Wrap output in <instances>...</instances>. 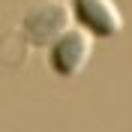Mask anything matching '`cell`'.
Masks as SVG:
<instances>
[{"label": "cell", "instance_id": "3957f363", "mask_svg": "<svg viewBox=\"0 0 132 132\" xmlns=\"http://www.w3.org/2000/svg\"><path fill=\"white\" fill-rule=\"evenodd\" d=\"M69 15L93 39H114L123 33V15L114 0H69Z\"/></svg>", "mask_w": 132, "mask_h": 132}, {"label": "cell", "instance_id": "6da1fadb", "mask_svg": "<svg viewBox=\"0 0 132 132\" xmlns=\"http://www.w3.org/2000/svg\"><path fill=\"white\" fill-rule=\"evenodd\" d=\"M93 54V36L84 33L81 27L72 30L66 27L57 39L48 45V69L57 75L60 81H72L87 69Z\"/></svg>", "mask_w": 132, "mask_h": 132}, {"label": "cell", "instance_id": "7a4b0ae2", "mask_svg": "<svg viewBox=\"0 0 132 132\" xmlns=\"http://www.w3.org/2000/svg\"><path fill=\"white\" fill-rule=\"evenodd\" d=\"M72 15H69V3L63 0H45V3H36L33 9H27L24 18H21V36L30 45H51L60 33L69 27Z\"/></svg>", "mask_w": 132, "mask_h": 132}]
</instances>
